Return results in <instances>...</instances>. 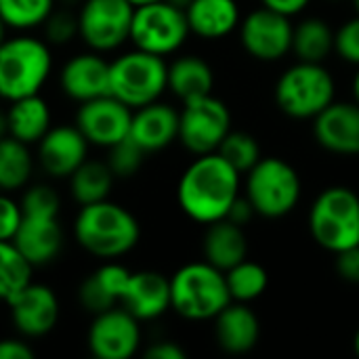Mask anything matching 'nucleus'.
Masks as SVG:
<instances>
[{"label": "nucleus", "mask_w": 359, "mask_h": 359, "mask_svg": "<svg viewBox=\"0 0 359 359\" xmlns=\"http://www.w3.org/2000/svg\"><path fill=\"white\" fill-rule=\"evenodd\" d=\"M353 6H355V11H358L359 15V0H353Z\"/></svg>", "instance_id": "obj_51"}, {"label": "nucleus", "mask_w": 359, "mask_h": 359, "mask_svg": "<svg viewBox=\"0 0 359 359\" xmlns=\"http://www.w3.org/2000/svg\"><path fill=\"white\" fill-rule=\"evenodd\" d=\"M337 271L343 280L359 284V244L337 252Z\"/></svg>", "instance_id": "obj_40"}, {"label": "nucleus", "mask_w": 359, "mask_h": 359, "mask_svg": "<svg viewBox=\"0 0 359 359\" xmlns=\"http://www.w3.org/2000/svg\"><path fill=\"white\" fill-rule=\"evenodd\" d=\"M225 282H227L231 301L250 303V301L259 299L265 292V288L269 284V278H267L265 267L244 259L242 263H238V265H233L231 269L225 271Z\"/></svg>", "instance_id": "obj_32"}, {"label": "nucleus", "mask_w": 359, "mask_h": 359, "mask_svg": "<svg viewBox=\"0 0 359 359\" xmlns=\"http://www.w3.org/2000/svg\"><path fill=\"white\" fill-rule=\"evenodd\" d=\"M4 38H6V25H4V21L0 19V44L4 42Z\"/></svg>", "instance_id": "obj_49"}, {"label": "nucleus", "mask_w": 359, "mask_h": 359, "mask_svg": "<svg viewBox=\"0 0 359 359\" xmlns=\"http://www.w3.org/2000/svg\"><path fill=\"white\" fill-rule=\"evenodd\" d=\"M6 305L13 326L25 339L46 337L59 322V299L55 290L38 282H29Z\"/></svg>", "instance_id": "obj_15"}, {"label": "nucleus", "mask_w": 359, "mask_h": 359, "mask_svg": "<svg viewBox=\"0 0 359 359\" xmlns=\"http://www.w3.org/2000/svg\"><path fill=\"white\" fill-rule=\"evenodd\" d=\"M0 359H34V349L21 339H0Z\"/></svg>", "instance_id": "obj_41"}, {"label": "nucleus", "mask_w": 359, "mask_h": 359, "mask_svg": "<svg viewBox=\"0 0 359 359\" xmlns=\"http://www.w3.org/2000/svg\"><path fill=\"white\" fill-rule=\"evenodd\" d=\"M6 118H8V135L27 145H36L53 126L50 107L40 97V93L11 101V107L6 109Z\"/></svg>", "instance_id": "obj_26"}, {"label": "nucleus", "mask_w": 359, "mask_h": 359, "mask_svg": "<svg viewBox=\"0 0 359 359\" xmlns=\"http://www.w3.org/2000/svg\"><path fill=\"white\" fill-rule=\"evenodd\" d=\"M34 170L29 145L6 135L0 139V191H15L27 185Z\"/></svg>", "instance_id": "obj_29"}, {"label": "nucleus", "mask_w": 359, "mask_h": 359, "mask_svg": "<svg viewBox=\"0 0 359 359\" xmlns=\"http://www.w3.org/2000/svg\"><path fill=\"white\" fill-rule=\"evenodd\" d=\"M114 172L107 166V162L99 160H84L72 175H69V191L72 198L80 204H95L109 198L111 185H114Z\"/></svg>", "instance_id": "obj_28"}, {"label": "nucleus", "mask_w": 359, "mask_h": 359, "mask_svg": "<svg viewBox=\"0 0 359 359\" xmlns=\"http://www.w3.org/2000/svg\"><path fill=\"white\" fill-rule=\"evenodd\" d=\"M130 122L133 109L114 95H103L80 103L74 124L90 145L107 149L128 137Z\"/></svg>", "instance_id": "obj_12"}, {"label": "nucleus", "mask_w": 359, "mask_h": 359, "mask_svg": "<svg viewBox=\"0 0 359 359\" xmlns=\"http://www.w3.org/2000/svg\"><path fill=\"white\" fill-rule=\"evenodd\" d=\"M141 236L139 221L124 206L101 200L80 206L74 221V238L88 255L97 259H118L130 252Z\"/></svg>", "instance_id": "obj_2"}, {"label": "nucleus", "mask_w": 359, "mask_h": 359, "mask_svg": "<svg viewBox=\"0 0 359 359\" xmlns=\"http://www.w3.org/2000/svg\"><path fill=\"white\" fill-rule=\"evenodd\" d=\"M313 240L330 250L341 252L359 244V196L343 185L324 189L309 212Z\"/></svg>", "instance_id": "obj_6"}, {"label": "nucleus", "mask_w": 359, "mask_h": 359, "mask_svg": "<svg viewBox=\"0 0 359 359\" xmlns=\"http://www.w3.org/2000/svg\"><path fill=\"white\" fill-rule=\"evenodd\" d=\"M13 242L32 267L53 263L63 248L59 212H23Z\"/></svg>", "instance_id": "obj_17"}, {"label": "nucleus", "mask_w": 359, "mask_h": 359, "mask_svg": "<svg viewBox=\"0 0 359 359\" xmlns=\"http://www.w3.org/2000/svg\"><path fill=\"white\" fill-rule=\"evenodd\" d=\"M246 198L261 217H286L301 198L299 172L282 158H261L248 170Z\"/></svg>", "instance_id": "obj_8"}, {"label": "nucleus", "mask_w": 359, "mask_h": 359, "mask_svg": "<svg viewBox=\"0 0 359 359\" xmlns=\"http://www.w3.org/2000/svg\"><path fill=\"white\" fill-rule=\"evenodd\" d=\"M202 248L204 259L221 271L242 263L248 255V242L242 225H236L229 219H221L208 225Z\"/></svg>", "instance_id": "obj_24"}, {"label": "nucleus", "mask_w": 359, "mask_h": 359, "mask_svg": "<svg viewBox=\"0 0 359 359\" xmlns=\"http://www.w3.org/2000/svg\"><path fill=\"white\" fill-rule=\"evenodd\" d=\"M23 219L21 204L8 196V191H0V240H11L15 238L19 225Z\"/></svg>", "instance_id": "obj_39"}, {"label": "nucleus", "mask_w": 359, "mask_h": 359, "mask_svg": "<svg viewBox=\"0 0 359 359\" xmlns=\"http://www.w3.org/2000/svg\"><path fill=\"white\" fill-rule=\"evenodd\" d=\"M128 137L145 151H160L179 139V111L166 103L154 101L133 111Z\"/></svg>", "instance_id": "obj_21"}, {"label": "nucleus", "mask_w": 359, "mask_h": 359, "mask_svg": "<svg viewBox=\"0 0 359 359\" xmlns=\"http://www.w3.org/2000/svg\"><path fill=\"white\" fill-rule=\"evenodd\" d=\"M166 2H170V4H175L177 8H181V11H185L194 0H166Z\"/></svg>", "instance_id": "obj_46"}, {"label": "nucleus", "mask_w": 359, "mask_h": 359, "mask_svg": "<svg viewBox=\"0 0 359 359\" xmlns=\"http://www.w3.org/2000/svg\"><path fill=\"white\" fill-rule=\"evenodd\" d=\"M215 334L221 349L227 353L240 355L248 353L257 347L261 337V324L252 309H248L244 303L227 305L217 318Z\"/></svg>", "instance_id": "obj_23"}, {"label": "nucleus", "mask_w": 359, "mask_h": 359, "mask_svg": "<svg viewBox=\"0 0 359 359\" xmlns=\"http://www.w3.org/2000/svg\"><path fill=\"white\" fill-rule=\"evenodd\" d=\"M353 347H355V353L359 355V330L358 334H355V339H353Z\"/></svg>", "instance_id": "obj_50"}, {"label": "nucleus", "mask_w": 359, "mask_h": 359, "mask_svg": "<svg viewBox=\"0 0 359 359\" xmlns=\"http://www.w3.org/2000/svg\"><path fill=\"white\" fill-rule=\"evenodd\" d=\"M307 4H309V0H263V6L278 11L282 15H288V17L301 13Z\"/></svg>", "instance_id": "obj_44"}, {"label": "nucleus", "mask_w": 359, "mask_h": 359, "mask_svg": "<svg viewBox=\"0 0 359 359\" xmlns=\"http://www.w3.org/2000/svg\"><path fill=\"white\" fill-rule=\"evenodd\" d=\"M8 135V118H6V111L0 109V139Z\"/></svg>", "instance_id": "obj_45"}, {"label": "nucleus", "mask_w": 359, "mask_h": 359, "mask_svg": "<svg viewBox=\"0 0 359 359\" xmlns=\"http://www.w3.org/2000/svg\"><path fill=\"white\" fill-rule=\"evenodd\" d=\"M276 101L290 118H316L334 101L332 74L322 63L299 61L280 76L276 84Z\"/></svg>", "instance_id": "obj_7"}, {"label": "nucleus", "mask_w": 359, "mask_h": 359, "mask_svg": "<svg viewBox=\"0 0 359 359\" xmlns=\"http://www.w3.org/2000/svg\"><path fill=\"white\" fill-rule=\"evenodd\" d=\"M107 166L111 168L116 179H130L137 175V170L143 164L145 151L130 139H122L116 145L107 147Z\"/></svg>", "instance_id": "obj_35"}, {"label": "nucleus", "mask_w": 359, "mask_h": 359, "mask_svg": "<svg viewBox=\"0 0 359 359\" xmlns=\"http://www.w3.org/2000/svg\"><path fill=\"white\" fill-rule=\"evenodd\" d=\"M59 84L61 90L78 103L109 95V61L97 50L78 53L61 67Z\"/></svg>", "instance_id": "obj_18"}, {"label": "nucleus", "mask_w": 359, "mask_h": 359, "mask_svg": "<svg viewBox=\"0 0 359 359\" xmlns=\"http://www.w3.org/2000/svg\"><path fill=\"white\" fill-rule=\"evenodd\" d=\"M292 32L288 15L263 6L242 21V44L259 61H278L292 50Z\"/></svg>", "instance_id": "obj_14"}, {"label": "nucleus", "mask_w": 359, "mask_h": 359, "mask_svg": "<svg viewBox=\"0 0 359 359\" xmlns=\"http://www.w3.org/2000/svg\"><path fill=\"white\" fill-rule=\"evenodd\" d=\"M88 141L74 124L50 126L36 143V160L53 179H69V175L88 158Z\"/></svg>", "instance_id": "obj_16"}, {"label": "nucleus", "mask_w": 359, "mask_h": 359, "mask_svg": "<svg viewBox=\"0 0 359 359\" xmlns=\"http://www.w3.org/2000/svg\"><path fill=\"white\" fill-rule=\"evenodd\" d=\"M231 130V114L227 105L212 97H198L183 103L179 114V141L196 156L212 154Z\"/></svg>", "instance_id": "obj_10"}, {"label": "nucleus", "mask_w": 359, "mask_h": 359, "mask_svg": "<svg viewBox=\"0 0 359 359\" xmlns=\"http://www.w3.org/2000/svg\"><path fill=\"white\" fill-rule=\"evenodd\" d=\"M229 303L231 294L225 282V271L208 261L183 265L170 278V309L185 320H212Z\"/></svg>", "instance_id": "obj_4"}, {"label": "nucleus", "mask_w": 359, "mask_h": 359, "mask_svg": "<svg viewBox=\"0 0 359 359\" xmlns=\"http://www.w3.org/2000/svg\"><path fill=\"white\" fill-rule=\"evenodd\" d=\"M353 97H355V103H359V69L353 78Z\"/></svg>", "instance_id": "obj_47"}, {"label": "nucleus", "mask_w": 359, "mask_h": 359, "mask_svg": "<svg viewBox=\"0 0 359 359\" xmlns=\"http://www.w3.org/2000/svg\"><path fill=\"white\" fill-rule=\"evenodd\" d=\"M255 215H257V210H255V206L250 204V200L238 196V198L233 200V204H231V208H229V212H227L225 219H229V221L236 223V225H246Z\"/></svg>", "instance_id": "obj_42"}, {"label": "nucleus", "mask_w": 359, "mask_h": 359, "mask_svg": "<svg viewBox=\"0 0 359 359\" xmlns=\"http://www.w3.org/2000/svg\"><path fill=\"white\" fill-rule=\"evenodd\" d=\"M34 267L19 252L15 242L0 240V301L8 303L21 288L32 282Z\"/></svg>", "instance_id": "obj_31"}, {"label": "nucleus", "mask_w": 359, "mask_h": 359, "mask_svg": "<svg viewBox=\"0 0 359 359\" xmlns=\"http://www.w3.org/2000/svg\"><path fill=\"white\" fill-rule=\"evenodd\" d=\"M217 154L231 164L240 175L248 172L259 160H261V147L257 143V139L248 133H233L229 130L227 137L221 141Z\"/></svg>", "instance_id": "obj_34"}, {"label": "nucleus", "mask_w": 359, "mask_h": 359, "mask_svg": "<svg viewBox=\"0 0 359 359\" xmlns=\"http://www.w3.org/2000/svg\"><path fill=\"white\" fill-rule=\"evenodd\" d=\"M316 141L341 156H359V103H330L316 118Z\"/></svg>", "instance_id": "obj_19"}, {"label": "nucleus", "mask_w": 359, "mask_h": 359, "mask_svg": "<svg viewBox=\"0 0 359 359\" xmlns=\"http://www.w3.org/2000/svg\"><path fill=\"white\" fill-rule=\"evenodd\" d=\"M334 50L345 61L359 65V15L343 23V27L334 34Z\"/></svg>", "instance_id": "obj_38"}, {"label": "nucleus", "mask_w": 359, "mask_h": 359, "mask_svg": "<svg viewBox=\"0 0 359 359\" xmlns=\"http://www.w3.org/2000/svg\"><path fill=\"white\" fill-rule=\"evenodd\" d=\"M133 271H128L124 265L118 263H103L99 269H95L78 288V301L80 305L97 316L111 307H118L124 294V288L128 284Z\"/></svg>", "instance_id": "obj_22"}, {"label": "nucleus", "mask_w": 359, "mask_h": 359, "mask_svg": "<svg viewBox=\"0 0 359 359\" xmlns=\"http://www.w3.org/2000/svg\"><path fill=\"white\" fill-rule=\"evenodd\" d=\"M128 2L137 8V6H143V4H149V2H158V0H128Z\"/></svg>", "instance_id": "obj_48"}, {"label": "nucleus", "mask_w": 359, "mask_h": 359, "mask_svg": "<svg viewBox=\"0 0 359 359\" xmlns=\"http://www.w3.org/2000/svg\"><path fill=\"white\" fill-rule=\"evenodd\" d=\"M240 191V172L217 151L198 156L181 175L177 200L181 210L204 225L227 217Z\"/></svg>", "instance_id": "obj_1"}, {"label": "nucleus", "mask_w": 359, "mask_h": 359, "mask_svg": "<svg viewBox=\"0 0 359 359\" xmlns=\"http://www.w3.org/2000/svg\"><path fill=\"white\" fill-rule=\"evenodd\" d=\"M168 88V65L164 57L135 48L109 63V95L130 109L160 99Z\"/></svg>", "instance_id": "obj_5"}, {"label": "nucleus", "mask_w": 359, "mask_h": 359, "mask_svg": "<svg viewBox=\"0 0 359 359\" xmlns=\"http://www.w3.org/2000/svg\"><path fill=\"white\" fill-rule=\"evenodd\" d=\"M133 15L128 0H84L78 11V36L90 50H114L130 40Z\"/></svg>", "instance_id": "obj_11"}, {"label": "nucleus", "mask_w": 359, "mask_h": 359, "mask_svg": "<svg viewBox=\"0 0 359 359\" xmlns=\"http://www.w3.org/2000/svg\"><path fill=\"white\" fill-rule=\"evenodd\" d=\"M185 15L189 29L206 40L223 38L240 23V8L236 0H194L185 8Z\"/></svg>", "instance_id": "obj_25"}, {"label": "nucleus", "mask_w": 359, "mask_h": 359, "mask_svg": "<svg viewBox=\"0 0 359 359\" xmlns=\"http://www.w3.org/2000/svg\"><path fill=\"white\" fill-rule=\"evenodd\" d=\"M120 307L139 322L156 320L170 309V280L158 271H135L128 278Z\"/></svg>", "instance_id": "obj_20"}, {"label": "nucleus", "mask_w": 359, "mask_h": 359, "mask_svg": "<svg viewBox=\"0 0 359 359\" xmlns=\"http://www.w3.org/2000/svg\"><path fill=\"white\" fill-rule=\"evenodd\" d=\"M212 86H215L212 67L196 55L179 57L168 65V88L183 103L198 97L212 95Z\"/></svg>", "instance_id": "obj_27"}, {"label": "nucleus", "mask_w": 359, "mask_h": 359, "mask_svg": "<svg viewBox=\"0 0 359 359\" xmlns=\"http://www.w3.org/2000/svg\"><path fill=\"white\" fill-rule=\"evenodd\" d=\"M147 359H185V351L170 341H160L154 343L147 351H145Z\"/></svg>", "instance_id": "obj_43"}, {"label": "nucleus", "mask_w": 359, "mask_h": 359, "mask_svg": "<svg viewBox=\"0 0 359 359\" xmlns=\"http://www.w3.org/2000/svg\"><path fill=\"white\" fill-rule=\"evenodd\" d=\"M141 345L139 320L124 307H111L93 318L88 351L97 359H128Z\"/></svg>", "instance_id": "obj_13"}, {"label": "nucleus", "mask_w": 359, "mask_h": 359, "mask_svg": "<svg viewBox=\"0 0 359 359\" xmlns=\"http://www.w3.org/2000/svg\"><path fill=\"white\" fill-rule=\"evenodd\" d=\"M189 32L185 11L166 0H158L135 8L130 40L135 48L164 57L179 50Z\"/></svg>", "instance_id": "obj_9"}, {"label": "nucleus", "mask_w": 359, "mask_h": 359, "mask_svg": "<svg viewBox=\"0 0 359 359\" xmlns=\"http://www.w3.org/2000/svg\"><path fill=\"white\" fill-rule=\"evenodd\" d=\"M292 50L299 61L322 63L334 50V32L324 19L309 17L292 32Z\"/></svg>", "instance_id": "obj_30"}, {"label": "nucleus", "mask_w": 359, "mask_h": 359, "mask_svg": "<svg viewBox=\"0 0 359 359\" xmlns=\"http://www.w3.org/2000/svg\"><path fill=\"white\" fill-rule=\"evenodd\" d=\"M53 69L50 44L34 36L4 38L0 44V97L15 101L38 95Z\"/></svg>", "instance_id": "obj_3"}, {"label": "nucleus", "mask_w": 359, "mask_h": 359, "mask_svg": "<svg viewBox=\"0 0 359 359\" xmlns=\"http://www.w3.org/2000/svg\"><path fill=\"white\" fill-rule=\"evenodd\" d=\"M53 11L55 0H0V19L13 29L38 27Z\"/></svg>", "instance_id": "obj_33"}, {"label": "nucleus", "mask_w": 359, "mask_h": 359, "mask_svg": "<svg viewBox=\"0 0 359 359\" xmlns=\"http://www.w3.org/2000/svg\"><path fill=\"white\" fill-rule=\"evenodd\" d=\"M48 44H67L78 36V15L69 11H53L42 23Z\"/></svg>", "instance_id": "obj_36"}, {"label": "nucleus", "mask_w": 359, "mask_h": 359, "mask_svg": "<svg viewBox=\"0 0 359 359\" xmlns=\"http://www.w3.org/2000/svg\"><path fill=\"white\" fill-rule=\"evenodd\" d=\"M23 212H59V196L48 185H32L21 198Z\"/></svg>", "instance_id": "obj_37"}]
</instances>
